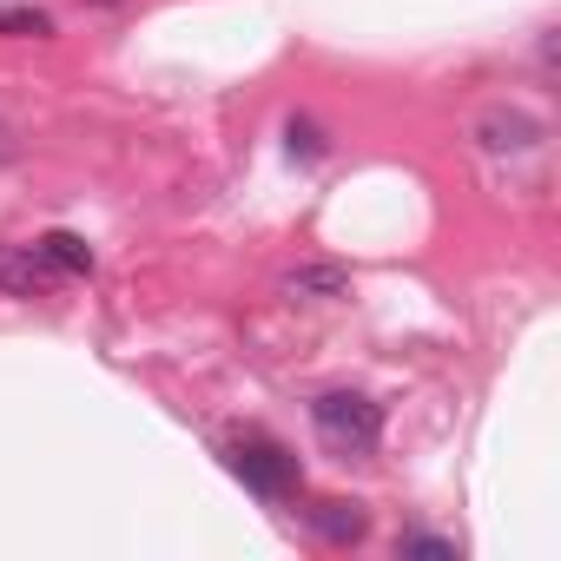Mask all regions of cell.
<instances>
[{
  "mask_svg": "<svg viewBox=\"0 0 561 561\" xmlns=\"http://www.w3.org/2000/svg\"><path fill=\"white\" fill-rule=\"evenodd\" d=\"M311 423H318V436H324L337 456H370L377 436H383V410H377L364 390H324V397L311 403Z\"/></svg>",
  "mask_w": 561,
  "mask_h": 561,
  "instance_id": "6da1fadb",
  "label": "cell"
},
{
  "mask_svg": "<svg viewBox=\"0 0 561 561\" xmlns=\"http://www.w3.org/2000/svg\"><path fill=\"white\" fill-rule=\"evenodd\" d=\"M225 462H231V476H238L251 495H264V502L298 495V456L277 449L271 436H238V443L225 449Z\"/></svg>",
  "mask_w": 561,
  "mask_h": 561,
  "instance_id": "7a4b0ae2",
  "label": "cell"
},
{
  "mask_svg": "<svg viewBox=\"0 0 561 561\" xmlns=\"http://www.w3.org/2000/svg\"><path fill=\"white\" fill-rule=\"evenodd\" d=\"M54 277L60 271L47 264L41 244H0V291H8V298H41Z\"/></svg>",
  "mask_w": 561,
  "mask_h": 561,
  "instance_id": "3957f363",
  "label": "cell"
},
{
  "mask_svg": "<svg viewBox=\"0 0 561 561\" xmlns=\"http://www.w3.org/2000/svg\"><path fill=\"white\" fill-rule=\"evenodd\" d=\"M305 522H311L324 541H337V548L364 541V528H370V515H364L357 502H311V508H305Z\"/></svg>",
  "mask_w": 561,
  "mask_h": 561,
  "instance_id": "277c9868",
  "label": "cell"
},
{
  "mask_svg": "<svg viewBox=\"0 0 561 561\" xmlns=\"http://www.w3.org/2000/svg\"><path fill=\"white\" fill-rule=\"evenodd\" d=\"M344 291H351L344 264H298V271H285V298H344Z\"/></svg>",
  "mask_w": 561,
  "mask_h": 561,
  "instance_id": "5b68a950",
  "label": "cell"
},
{
  "mask_svg": "<svg viewBox=\"0 0 561 561\" xmlns=\"http://www.w3.org/2000/svg\"><path fill=\"white\" fill-rule=\"evenodd\" d=\"M41 251H47V264L67 271V277H87V271H93V244H87L80 231H47Z\"/></svg>",
  "mask_w": 561,
  "mask_h": 561,
  "instance_id": "8992f818",
  "label": "cell"
},
{
  "mask_svg": "<svg viewBox=\"0 0 561 561\" xmlns=\"http://www.w3.org/2000/svg\"><path fill=\"white\" fill-rule=\"evenodd\" d=\"M0 34H14V41H47V34H54V14H41V8H8V14H0Z\"/></svg>",
  "mask_w": 561,
  "mask_h": 561,
  "instance_id": "52a82bcc",
  "label": "cell"
},
{
  "mask_svg": "<svg viewBox=\"0 0 561 561\" xmlns=\"http://www.w3.org/2000/svg\"><path fill=\"white\" fill-rule=\"evenodd\" d=\"M397 554H416V561H456V541H443V535H403Z\"/></svg>",
  "mask_w": 561,
  "mask_h": 561,
  "instance_id": "ba28073f",
  "label": "cell"
},
{
  "mask_svg": "<svg viewBox=\"0 0 561 561\" xmlns=\"http://www.w3.org/2000/svg\"><path fill=\"white\" fill-rule=\"evenodd\" d=\"M291 152H305V159H318V152H324V139H318V126H311V119H291Z\"/></svg>",
  "mask_w": 561,
  "mask_h": 561,
  "instance_id": "9c48e42d",
  "label": "cell"
}]
</instances>
